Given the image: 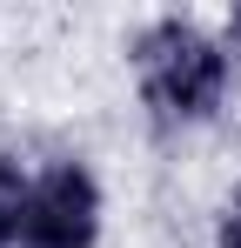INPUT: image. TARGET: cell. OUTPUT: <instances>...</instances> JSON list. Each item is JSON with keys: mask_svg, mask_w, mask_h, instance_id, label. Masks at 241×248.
I'll return each mask as SVG.
<instances>
[{"mask_svg": "<svg viewBox=\"0 0 241 248\" xmlns=\"http://www.w3.org/2000/svg\"><path fill=\"white\" fill-rule=\"evenodd\" d=\"M127 74L141 94V114L154 134H201L228 114L241 87V67L228 54V34L195 14H148L127 34Z\"/></svg>", "mask_w": 241, "mask_h": 248, "instance_id": "6da1fadb", "label": "cell"}, {"mask_svg": "<svg viewBox=\"0 0 241 248\" xmlns=\"http://www.w3.org/2000/svg\"><path fill=\"white\" fill-rule=\"evenodd\" d=\"M107 235V188L87 155H54L34 168L20 248H101Z\"/></svg>", "mask_w": 241, "mask_h": 248, "instance_id": "7a4b0ae2", "label": "cell"}, {"mask_svg": "<svg viewBox=\"0 0 241 248\" xmlns=\"http://www.w3.org/2000/svg\"><path fill=\"white\" fill-rule=\"evenodd\" d=\"M27 188H34V161L0 141V248H20V215H27Z\"/></svg>", "mask_w": 241, "mask_h": 248, "instance_id": "3957f363", "label": "cell"}, {"mask_svg": "<svg viewBox=\"0 0 241 248\" xmlns=\"http://www.w3.org/2000/svg\"><path fill=\"white\" fill-rule=\"evenodd\" d=\"M214 248H241V188L221 202V215H214Z\"/></svg>", "mask_w": 241, "mask_h": 248, "instance_id": "277c9868", "label": "cell"}]
</instances>
